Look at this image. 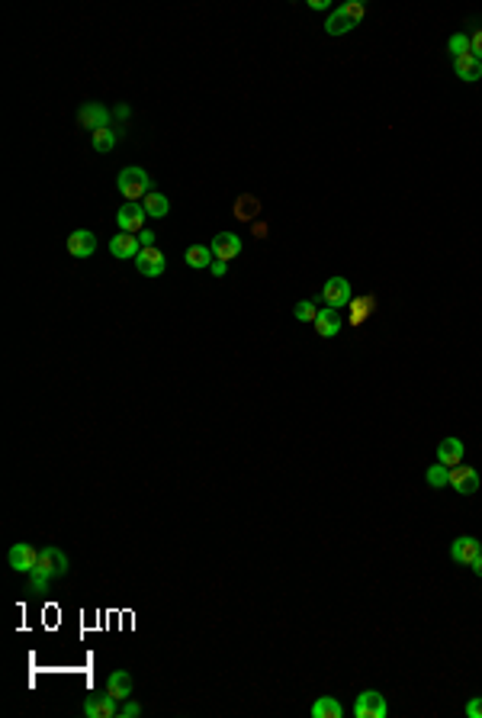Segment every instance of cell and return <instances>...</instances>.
<instances>
[{
    "label": "cell",
    "mask_w": 482,
    "mask_h": 718,
    "mask_svg": "<svg viewBox=\"0 0 482 718\" xmlns=\"http://www.w3.org/2000/svg\"><path fill=\"white\" fill-rule=\"evenodd\" d=\"M116 190L123 193L125 203H141L145 197H148L151 190H155V181H151V174L145 171V167H123L116 177Z\"/></svg>",
    "instance_id": "obj_1"
},
{
    "label": "cell",
    "mask_w": 482,
    "mask_h": 718,
    "mask_svg": "<svg viewBox=\"0 0 482 718\" xmlns=\"http://www.w3.org/2000/svg\"><path fill=\"white\" fill-rule=\"evenodd\" d=\"M77 123H81V129H87V133L93 135V133H100V129H107V126H113V113H109L103 103L87 100L77 110Z\"/></svg>",
    "instance_id": "obj_2"
},
{
    "label": "cell",
    "mask_w": 482,
    "mask_h": 718,
    "mask_svg": "<svg viewBox=\"0 0 482 718\" xmlns=\"http://www.w3.org/2000/svg\"><path fill=\"white\" fill-rule=\"evenodd\" d=\"M68 554L61 551V548H42L39 551V564H36L33 574H42L49 576V580H55V576H65L68 574Z\"/></svg>",
    "instance_id": "obj_3"
},
{
    "label": "cell",
    "mask_w": 482,
    "mask_h": 718,
    "mask_svg": "<svg viewBox=\"0 0 482 718\" xmlns=\"http://www.w3.org/2000/svg\"><path fill=\"white\" fill-rule=\"evenodd\" d=\"M322 300L328 303L332 309H344V306H350V300H354V293H350L348 277H328V284L322 287Z\"/></svg>",
    "instance_id": "obj_4"
},
{
    "label": "cell",
    "mask_w": 482,
    "mask_h": 718,
    "mask_svg": "<svg viewBox=\"0 0 482 718\" xmlns=\"http://www.w3.org/2000/svg\"><path fill=\"white\" fill-rule=\"evenodd\" d=\"M7 560H10V570H17V574H26V576H29V574L36 570V564H39V551H36L33 544L17 541L13 548H10Z\"/></svg>",
    "instance_id": "obj_5"
},
{
    "label": "cell",
    "mask_w": 482,
    "mask_h": 718,
    "mask_svg": "<svg viewBox=\"0 0 482 718\" xmlns=\"http://www.w3.org/2000/svg\"><path fill=\"white\" fill-rule=\"evenodd\" d=\"M386 699H382V693H376V689H364V693L357 696V702H354V715L357 718H386Z\"/></svg>",
    "instance_id": "obj_6"
},
{
    "label": "cell",
    "mask_w": 482,
    "mask_h": 718,
    "mask_svg": "<svg viewBox=\"0 0 482 718\" xmlns=\"http://www.w3.org/2000/svg\"><path fill=\"white\" fill-rule=\"evenodd\" d=\"M84 715L87 718H119V699L109 693L87 696V699H84Z\"/></svg>",
    "instance_id": "obj_7"
},
{
    "label": "cell",
    "mask_w": 482,
    "mask_h": 718,
    "mask_svg": "<svg viewBox=\"0 0 482 718\" xmlns=\"http://www.w3.org/2000/svg\"><path fill=\"white\" fill-rule=\"evenodd\" d=\"M145 219H148V213H145L141 203H125V207H119V213H116V226H119V232L139 235L141 229H145Z\"/></svg>",
    "instance_id": "obj_8"
},
{
    "label": "cell",
    "mask_w": 482,
    "mask_h": 718,
    "mask_svg": "<svg viewBox=\"0 0 482 718\" xmlns=\"http://www.w3.org/2000/svg\"><path fill=\"white\" fill-rule=\"evenodd\" d=\"M482 554V541L476 538V534H460V538H453L450 541V558L457 560V564H469L473 567V560Z\"/></svg>",
    "instance_id": "obj_9"
},
{
    "label": "cell",
    "mask_w": 482,
    "mask_h": 718,
    "mask_svg": "<svg viewBox=\"0 0 482 718\" xmlns=\"http://www.w3.org/2000/svg\"><path fill=\"white\" fill-rule=\"evenodd\" d=\"M135 267H139V274H145V277H161V274H164V267H167L164 251H161L158 245L141 248L139 258H135Z\"/></svg>",
    "instance_id": "obj_10"
},
{
    "label": "cell",
    "mask_w": 482,
    "mask_h": 718,
    "mask_svg": "<svg viewBox=\"0 0 482 718\" xmlns=\"http://www.w3.org/2000/svg\"><path fill=\"white\" fill-rule=\"evenodd\" d=\"M450 486L457 493H463V496H473V493L479 490V474H476V468H469V464L450 468Z\"/></svg>",
    "instance_id": "obj_11"
},
{
    "label": "cell",
    "mask_w": 482,
    "mask_h": 718,
    "mask_svg": "<svg viewBox=\"0 0 482 718\" xmlns=\"http://www.w3.org/2000/svg\"><path fill=\"white\" fill-rule=\"evenodd\" d=\"M139 251H141V242H139V235H132V232H116L109 239V255L119 261H125V258L135 261Z\"/></svg>",
    "instance_id": "obj_12"
},
{
    "label": "cell",
    "mask_w": 482,
    "mask_h": 718,
    "mask_svg": "<svg viewBox=\"0 0 482 718\" xmlns=\"http://www.w3.org/2000/svg\"><path fill=\"white\" fill-rule=\"evenodd\" d=\"M68 251H71V258H91L97 251V235L91 229H75L68 235Z\"/></svg>",
    "instance_id": "obj_13"
},
{
    "label": "cell",
    "mask_w": 482,
    "mask_h": 718,
    "mask_svg": "<svg viewBox=\"0 0 482 718\" xmlns=\"http://www.w3.org/2000/svg\"><path fill=\"white\" fill-rule=\"evenodd\" d=\"M209 248H212V255H216L219 261H232L241 255V239L235 232H219Z\"/></svg>",
    "instance_id": "obj_14"
},
{
    "label": "cell",
    "mask_w": 482,
    "mask_h": 718,
    "mask_svg": "<svg viewBox=\"0 0 482 718\" xmlns=\"http://www.w3.org/2000/svg\"><path fill=\"white\" fill-rule=\"evenodd\" d=\"M316 335H322V338H334V335L341 332V316H338V309H332V306H325V309H318V316H316Z\"/></svg>",
    "instance_id": "obj_15"
},
{
    "label": "cell",
    "mask_w": 482,
    "mask_h": 718,
    "mask_svg": "<svg viewBox=\"0 0 482 718\" xmlns=\"http://www.w3.org/2000/svg\"><path fill=\"white\" fill-rule=\"evenodd\" d=\"M453 71H457L460 81L473 84V81H479V77H482V61L476 59L473 52H469V55H460V59H453Z\"/></svg>",
    "instance_id": "obj_16"
},
{
    "label": "cell",
    "mask_w": 482,
    "mask_h": 718,
    "mask_svg": "<svg viewBox=\"0 0 482 718\" xmlns=\"http://www.w3.org/2000/svg\"><path fill=\"white\" fill-rule=\"evenodd\" d=\"M460 461H463V442H460V438H444V442L437 444V464L457 468Z\"/></svg>",
    "instance_id": "obj_17"
},
{
    "label": "cell",
    "mask_w": 482,
    "mask_h": 718,
    "mask_svg": "<svg viewBox=\"0 0 482 718\" xmlns=\"http://www.w3.org/2000/svg\"><path fill=\"white\" fill-rule=\"evenodd\" d=\"M107 693L116 696L119 702L129 699V696H132V677H129L125 670H113V673L107 677Z\"/></svg>",
    "instance_id": "obj_18"
},
{
    "label": "cell",
    "mask_w": 482,
    "mask_h": 718,
    "mask_svg": "<svg viewBox=\"0 0 482 718\" xmlns=\"http://www.w3.org/2000/svg\"><path fill=\"white\" fill-rule=\"evenodd\" d=\"M354 26H357V23H354V20L344 13V7H338L332 17L325 20V33H328V36H348Z\"/></svg>",
    "instance_id": "obj_19"
},
{
    "label": "cell",
    "mask_w": 482,
    "mask_h": 718,
    "mask_svg": "<svg viewBox=\"0 0 482 718\" xmlns=\"http://www.w3.org/2000/svg\"><path fill=\"white\" fill-rule=\"evenodd\" d=\"M183 261H187L193 271H200V267H212L216 255H212V248H209V245H190V248H187V255H183Z\"/></svg>",
    "instance_id": "obj_20"
},
{
    "label": "cell",
    "mask_w": 482,
    "mask_h": 718,
    "mask_svg": "<svg viewBox=\"0 0 482 718\" xmlns=\"http://www.w3.org/2000/svg\"><path fill=\"white\" fill-rule=\"evenodd\" d=\"M344 705L334 696H322V699L312 702V718H341Z\"/></svg>",
    "instance_id": "obj_21"
},
{
    "label": "cell",
    "mask_w": 482,
    "mask_h": 718,
    "mask_svg": "<svg viewBox=\"0 0 482 718\" xmlns=\"http://www.w3.org/2000/svg\"><path fill=\"white\" fill-rule=\"evenodd\" d=\"M141 207H145V213H148L151 219H164L167 213H171V200H167L164 193H158V190H151L145 200H141Z\"/></svg>",
    "instance_id": "obj_22"
},
{
    "label": "cell",
    "mask_w": 482,
    "mask_h": 718,
    "mask_svg": "<svg viewBox=\"0 0 482 718\" xmlns=\"http://www.w3.org/2000/svg\"><path fill=\"white\" fill-rule=\"evenodd\" d=\"M116 142H119V129H116V126H107V129H100V133L91 135L93 151H100V155L113 151V149H116Z\"/></svg>",
    "instance_id": "obj_23"
},
{
    "label": "cell",
    "mask_w": 482,
    "mask_h": 718,
    "mask_svg": "<svg viewBox=\"0 0 482 718\" xmlns=\"http://www.w3.org/2000/svg\"><path fill=\"white\" fill-rule=\"evenodd\" d=\"M350 326H360L370 313H373V306H376V300L373 297H357V300H350Z\"/></svg>",
    "instance_id": "obj_24"
},
{
    "label": "cell",
    "mask_w": 482,
    "mask_h": 718,
    "mask_svg": "<svg viewBox=\"0 0 482 718\" xmlns=\"http://www.w3.org/2000/svg\"><path fill=\"white\" fill-rule=\"evenodd\" d=\"M258 209H261L258 197H238V203H235V216H238L241 223H248V219L258 216Z\"/></svg>",
    "instance_id": "obj_25"
},
{
    "label": "cell",
    "mask_w": 482,
    "mask_h": 718,
    "mask_svg": "<svg viewBox=\"0 0 482 718\" xmlns=\"http://www.w3.org/2000/svg\"><path fill=\"white\" fill-rule=\"evenodd\" d=\"M424 480H428V486H434V490L450 486V468H444V464H431L428 474H424Z\"/></svg>",
    "instance_id": "obj_26"
},
{
    "label": "cell",
    "mask_w": 482,
    "mask_h": 718,
    "mask_svg": "<svg viewBox=\"0 0 482 718\" xmlns=\"http://www.w3.org/2000/svg\"><path fill=\"white\" fill-rule=\"evenodd\" d=\"M293 316L300 319V322H316V316H318V306L312 300H300L296 306H293Z\"/></svg>",
    "instance_id": "obj_27"
},
{
    "label": "cell",
    "mask_w": 482,
    "mask_h": 718,
    "mask_svg": "<svg viewBox=\"0 0 482 718\" xmlns=\"http://www.w3.org/2000/svg\"><path fill=\"white\" fill-rule=\"evenodd\" d=\"M447 45H450V55H453V59H460V55H469V36H466V33H453Z\"/></svg>",
    "instance_id": "obj_28"
},
{
    "label": "cell",
    "mask_w": 482,
    "mask_h": 718,
    "mask_svg": "<svg viewBox=\"0 0 482 718\" xmlns=\"http://www.w3.org/2000/svg\"><path fill=\"white\" fill-rule=\"evenodd\" d=\"M49 576H42V574H29V583H26V593L29 596H42V593H49Z\"/></svg>",
    "instance_id": "obj_29"
},
{
    "label": "cell",
    "mask_w": 482,
    "mask_h": 718,
    "mask_svg": "<svg viewBox=\"0 0 482 718\" xmlns=\"http://www.w3.org/2000/svg\"><path fill=\"white\" fill-rule=\"evenodd\" d=\"M139 715H141V705L132 699V696L119 702V718H139Z\"/></svg>",
    "instance_id": "obj_30"
},
{
    "label": "cell",
    "mask_w": 482,
    "mask_h": 718,
    "mask_svg": "<svg viewBox=\"0 0 482 718\" xmlns=\"http://www.w3.org/2000/svg\"><path fill=\"white\" fill-rule=\"evenodd\" d=\"M344 13H348L354 23H360V20H364V13H366V7L360 3V0H348V3H344Z\"/></svg>",
    "instance_id": "obj_31"
},
{
    "label": "cell",
    "mask_w": 482,
    "mask_h": 718,
    "mask_svg": "<svg viewBox=\"0 0 482 718\" xmlns=\"http://www.w3.org/2000/svg\"><path fill=\"white\" fill-rule=\"evenodd\" d=\"M469 52H473L476 59L482 61V29H476V33L469 36Z\"/></svg>",
    "instance_id": "obj_32"
},
{
    "label": "cell",
    "mask_w": 482,
    "mask_h": 718,
    "mask_svg": "<svg viewBox=\"0 0 482 718\" xmlns=\"http://www.w3.org/2000/svg\"><path fill=\"white\" fill-rule=\"evenodd\" d=\"M466 715H469V718H482V696H476V699L466 702Z\"/></svg>",
    "instance_id": "obj_33"
},
{
    "label": "cell",
    "mask_w": 482,
    "mask_h": 718,
    "mask_svg": "<svg viewBox=\"0 0 482 718\" xmlns=\"http://www.w3.org/2000/svg\"><path fill=\"white\" fill-rule=\"evenodd\" d=\"M132 117V110L125 107V103H119V107H113V119H119V123H125V119Z\"/></svg>",
    "instance_id": "obj_34"
},
{
    "label": "cell",
    "mask_w": 482,
    "mask_h": 718,
    "mask_svg": "<svg viewBox=\"0 0 482 718\" xmlns=\"http://www.w3.org/2000/svg\"><path fill=\"white\" fill-rule=\"evenodd\" d=\"M209 271H212V277H225V271H228V261H219V258H216Z\"/></svg>",
    "instance_id": "obj_35"
},
{
    "label": "cell",
    "mask_w": 482,
    "mask_h": 718,
    "mask_svg": "<svg viewBox=\"0 0 482 718\" xmlns=\"http://www.w3.org/2000/svg\"><path fill=\"white\" fill-rule=\"evenodd\" d=\"M139 242H141V248H151V245H155V232H145V229H141Z\"/></svg>",
    "instance_id": "obj_36"
},
{
    "label": "cell",
    "mask_w": 482,
    "mask_h": 718,
    "mask_svg": "<svg viewBox=\"0 0 482 718\" xmlns=\"http://www.w3.org/2000/svg\"><path fill=\"white\" fill-rule=\"evenodd\" d=\"M473 574H476V576H482V554L473 560Z\"/></svg>",
    "instance_id": "obj_37"
},
{
    "label": "cell",
    "mask_w": 482,
    "mask_h": 718,
    "mask_svg": "<svg viewBox=\"0 0 482 718\" xmlns=\"http://www.w3.org/2000/svg\"><path fill=\"white\" fill-rule=\"evenodd\" d=\"M309 7H312V10H325L328 3H325V0H309Z\"/></svg>",
    "instance_id": "obj_38"
},
{
    "label": "cell",
    "mask_w": 482,
    "mask_h": 718,
    "mask_svg": "<svg viewBox=\"0 0 482 718\" xmlns=\"http://www.w3.org/2000/svg\"><path fill=\"white\" fill-rule=\"evenodd\" d=\"M254 235H258V239H264V235H267V226H261V223H258V226H254Z\"/></svg>",
    "instance_id": "obj_39"
}]
</instances>
